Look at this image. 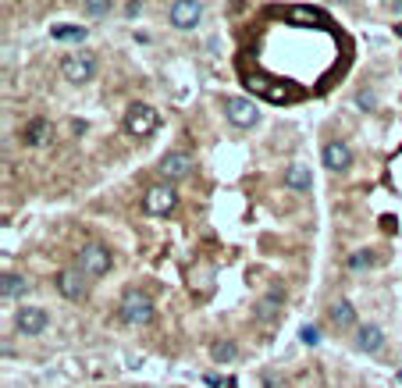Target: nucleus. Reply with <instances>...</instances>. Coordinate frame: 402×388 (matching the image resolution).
Returning a JSON list of instances; mask_svg holds the SVG:
<instances>
[{
  "instance_id": "1a4fd4ad",
  "label": "nucleus",
  "mask_w": 402,
  "mask_h": 388,
  "mask_svg": "<svg viewBox=\"0 0 402 388\" xmlns=\"http://www.w3.org/2000/svg\"><path fill=\"white\" fill-rule=\"evenodd\" d=\"M57 292L65 299H82L86 296V274H82L78 268H65L57 274Z\"/></svg>"
},
{
  "instance_id": "a878e982",
  "label": "nucleus",
  "mask_w": 402,
  "mask_h": 388,
  "mask_svg": "<svg viewBox=\"0 0 402 388\" xmlns=\"http://www.w3.org/2000/svg\"><path fill=\"white\" fill-rule=\"evenodd\" d=\"M224 388H239V381H235V378H228V385H224Z\"/></svg>"
},
{
  "instance_id": "f8f14e48",
  "label": "nucleus",
  "mask_w": 402,
  "mask_h": 388,
  "mask_svg": "<svg viewBox=\"0 0 402 388\" xmlns=\"http://www.w3.org/2000/svg\"><path fill=\"white\" fill-rule=\"evenodd\" d=\"M50 136H54L50 121L47 118H32L29 125H25V132H22V142H25V147H47Z\"/></svg>"
},
{
  "instance_id": "b1692460",
  "label": "nucleus",
  "mask_w": 402,
  "mask_h": 388,
  "mask_svg": "<svg viewBox=\"0 0 402 388\" xmlns=\"http://www.w3.org/2000/svg\"><path fill=\"white\" fill-rule=\"evenodd\" d=\"M356 104L363 107V111H374V93H367V89H363V93L356 96Z\"/></svg>"
},
{
  "instance_id": "39448f33",
  "label": "nucleus",
  "mask_w": 402,
  "mask_h": 388,
  "mask_svg": "<svg viewBox=\"0 0 402 388\" xmlns=\"http://www.w3.org/2000/svg\"><path fill=\"white\" fill-rule=\"evenodd\" d=\"M189 171H193V157H189L185 150L164 153L160 164H157V175L164 178V186H171V182H178V178H189Z\"/></svg>"
},
{
  "instance_id": "9b49d317",
  "label": "nucleus",
  "mask_w": 402,
  "mask_h": 388,
  "mask_svg": "<svg viewBox=\"0 0 402 388\" xmlns=\"http://www.w3.org/2000/svg\"><path fill=\"white\" fill-rule=\"evenodd\" d=\"M324 168L328 171H346L349 164H352V153H349V147H346V142H328V147H324Z\"/></svg>"
},
{
  "instance_id": "4468645a",
  "label": "nucleus",
  "mask_w": 402,
  "mask_h": 388,
  "mask_svg": "<svg viewBox=\"0 0 402 388\" xmlns=\"http://www.w3.org/2000/svg\"><path fill=\"white\" fill-rule=\"evenodd\" d=\"M328 321L335 324V328H352V324H356V306L349 299H335L328 306Z\"/></svg>"
},
{
  "instance_id": "dca6fc26",
  "label": "nucleus",
  "mask_w": 402,
  "mask_h": 388,
  "mask_svg": "<svg viewBox=\"0 0 402 388\" xmlns=\"http://www.w3.org/2000/svg\"><path fill=\"white\" fill-rule=\"evenodd\" d=\"M278 314H282V296L278 292H267L260 303H257V321H278Z\"/></svg>"
},
{
  "instance_id": "7ed1b4c3",
  "label": "nucleus",
  "mask_w": 402,
  "mask_h": 388,
  "mask_svg": "<svg viewBox=\"0 0 402 388\" xmlns=\"http://www.w3.org/2000/svg\"><path fill=\"white\" fill-rule=\"evenodd\" d=\"M157 125H160V114L150 104H129V111H125V132L136 136V139L154 136Z\"/></svg>"
},
{
  "instance_id": "aec40b11",
  "label": "nucleus",
  "mask_w": 402,
  "mask_h": 388,
  "mask_svg": "<svg viewBox=\"0 0 402 388\" xmlns=\"http://www.w3.org/2000/svg\"><path fill=\"white\" fill-rule=\"evenodd\" d=\"M370 263H374V253L370 250H359V253L349 257V271H363V268H370Z\"/></svg>"
},
{
  "instance_id": "9d476101",
  "label": "nucleus",
  "mask_w": 402,
  "mask_h": 388,
  "mask_svg": "<svg viewBox=\"0 0 402 388\" xmlns=\"http://www.w3.org/2000/svg\"><path fill=\"white\" fill-rule=\"evenodd\" d=\"M175 203H178V196H175L171 186H154V189H146V211H150V214H171Z\"/></svg>"
},
{
  "instance_id": "5701e85b",
  "label": "nucleus",
  "mask_w": 402,
  "mask_h": 388,
  "mask_svg": "<svg viewBox=\"0 0 402 388\" xmlns=\"http://www.w3.org/2000/svg\"><path fill=\"white\" fill-rule=\"evenodd\" d=\"M299 338H303L306 345H317V342H321V332H317V328H313V324H306V328L299 332Z\"/></svg>"
},
{
  "instance_id": "6e6552de",
  "label": "nucleus",
  "mask_w": 402,
  "mask_h": 388,
  "mask_svg": "<svg viewBox=\"0 0 402 388\" xmlns=\"http://www.w3.org/2000/svg\"><path fill=\"white\" fill-rule=\"evenodd\" d=\"M47 310L43 306H22V310L14 314V332L18 335H43L47 332Z\"/></svg>"
},
{
  "instance_id": "f3484780",
  "label": "nucleus",
  "mask_w": 402,
  "mask_h": 388,
  "mask_svg": "<svg viewBox=\"0 0 402 388\" xmlns=\"http://www.w3.org/2000/svg\"><path fill=\"white\" fill-rule=\"evenodd\" d=\"M22 292H25V278H22V274H11V271H8L4 278H0V296H4L8 303L18 299Z\"/></svg>"
},
{
  "instance_id": "423d86ee",
  "label": "nucleus",
  "mask_w": 402,
  "mask_h": 388,
  "mask_svg": "<svg viewBox=\"0 0 402 388\" xmlns=\"http://www.w3.org/2000/svg\"><path fill=\"white\" fill-rule=\"evenodd\" d=\"M203 18V4L200 0H175L171 8H167V22L175 29H196Z\"/></svg>"
},
{
  "instance_id": "412c9836",
  "label": "nucleus",
  "mask_w": 402,
  "mask_h": 388,
  "mask_svg": "<svg viewBox=\"0 0 402 388\" xmlns=\"http://www.w3.org/2000/svg\"><path fill=\"white\" fill-rule=\"evenodd\" d=\"M264 96H267V100H274V104H285V100H292L295 93H292V89H285V86H271Z\"/></svg>"
},
{
  "instance_id": "ddd939ff",
  "label": "nucleus",
  "mask_w": 402,
  "mask_h": 388,
  "mask_svg": "<svg viewBox=\"0 0 402 388\" xmlns=\"http://www.w3.org/2000/svg\"><path fill=\"white\" fill-rule=\"evenodd\" d=\"M381 345H385V332H381L377 324H359V332H356V349H359V353H377Z\"/></svg>"
},
{
  "instance_id": "6ab92c4d",
  "label": "nucleus",
  "mask_w": 402,
  "mask_h": 388,
  "mask_svg": "<svg viewBox=\"0 0 402 388\" xmlns=\"http://www.w3.org/2000/svg\"><path fill=\"white\" fill-rule=\"evenodd\" d=\"M50 36L54 39H72V43H82V39H86V25H54Z\"/></svg>"
},
{
  "instance_id": "393cba45",
  "label": "nucleus",
  "mask_w": 402,
  "mask_h": 388,
  "mask_svg": "<svg viewBox=\"0 0 402 388\" xmlns=\"http://www.w3.org/2000/svg\"><path fill=\"white\" fill-rule=\"evenodd\" d=\"M203 381H207L210 388H224V385H228V378H218V374H207Z\"/></svg>"
},
{
  "instance_id": "f03ea898",
  "label": "nucleus",
  "mask_w": 402,
  "mask_h": 388,
  "mask_svg": "<svg viewBox=\"0 0 402 388\" xmlns=\"http://www.w3.org/2000/svg\"><path fill=\"white\" fill-rule=\"evenodd\" d=\"M75 268L86 278H103V274H107V268H111V250L103 246V242H86V246L78 250Z\"/></svg>"
},
{
  "instance_id": "0eeeda50",
  "label": "nucleus",
  "mask_w": 402,
  "mask_h": 388,
  "mask_svg": "<svg viewBox=\"0 0 402 388\" xmlns=\"http://www.w3.org/2000/svg\"><path fill=\"white\" fill-rule=\"evenodd\" d=\"M224 114H228L231 125H239V129H249V125H257V121H260L257 104H253V100H246V96H231V100H224Z\"/></svg>"
},
{
  "instance_id": "a211bd4d",
  "label": "nucleus",
  "mask_w": 402,
  "mask_h": 388,
  "mask_svg": "<svg viewBox=\"0 0 402 388\" xmlns=\"http://www.w3.org/2000/svg\"><path fill=\"white\" fill-rule=\"evenodd\" d=\"M210 356H214V363H231V360L239 356V345L231 342V338H221V342L210 345Z\"/></svg>"
},
{
  "instance_id": "f257e3e1",
  "label": "nucleus",
  "mask_w": 402,
  "mask_h": 388,
  "mask_svg": "<svg viewBox=\"0 0 402 388\" xmlns=\"http://www.w3.org/2000/svg\"><path fill=\"white\" fill-rule=\"evenodd\" d=\"M96 68H100V57L93 50H72L61 61V78L72 86H86L89 78H96Z\"/></svg>"
},
{
  "instance_id": "4be33fe9",
  "label": "nucleus",
  "mask_w": 402,
  "mask_h": 388,
  "mask_svg": "<svg viewBox=\"0 0 402 388\" xmlns=\"http://www.w3.org/2000/svg\"><path fill=\"white\" fill-rule=\"evenodd\" d=\"M107 11H111V4H107V0H103V4H100V0H93V4H86V14H93V18H103Z\"/></svg>"
},
{
  "instance_id": "bb28decb",
  "label": "nucleus",
  "mask_w": 402,
  "mask_h": 388,
  "mask_svg": "<svg viewBox=\"0 0 402 388\" xmlns=\"http://www.w3.org/2000/svg\"><path fill=\"white\" fill-rule=\"evenodd\" d=\"M395 32H399V36H402V25H395Z\"/></svg>"
},
{
  "instance_id": "2eb2a0df",
  "label": "nucleus",
  "mask_w": 402,
  "mask_h": 388,
  "mask_svg": "<svg viewBox=\"0 0 402 388\" xmlns=\"http://www.w3.org/2000/svg\"><path fill=\"white\" fill-rule=\"evenodd\" d=\"M285 182H288V189H295V193H306V189L313 186V175H310V168H306V164H288Z\"/></svg>"
},
{
  "instance_id": "20e7f679",
  "label": "nucleus",
  "mask_w": 402,
  "mask_h": 388,
  "mask_svg": "<svg viewBox=\"0 0 402 388\" xmlns=\"http://www.w3.org/2000/svg\"><path fill=\"white\" fill-rule=\"evenodd\" d=\"M154 299L146 296V292H139V289H129L121 296V321L125 324H150L154 321Z\"/></svg>"
}]
</instances>
